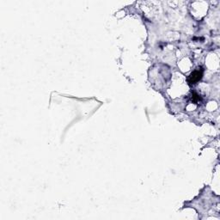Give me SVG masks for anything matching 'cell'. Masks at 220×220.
Here are the masks:
<instances>
[{
    "label": "cell",
    "mask_w": 220,
    "mask_h": 220,
    "mask_svg": "<svg viewBox=\"0 0 220 220\" xmlns=\"http://www.w3.org/2000/svg\"><path fill=\"white\" fill-rule=\"evenodd\" d=\"M192 101L193 103H198L199 101H200V96L195 92H193L192 95Z\"/></svg>",
    "instance_id": "cell-2"
},
{
    "label": "cell",
    "mask_w": 220,
    "mask_h": 220,
    "mask_svg": "<svg viewBox=\"0 0 220 220\" xmlns=\"http://www.w3.org/2000/svg\"><path fill=\"white\" fill-rule=\"evenodd\" d=\"M203 77V69L199 68L198 70H195L194 71H192V73L189 75L188 78H187V82L190 84H194L196 82H198Z\"/></svg>",
    "instance_id": "cell-1"
}]
</instances>
